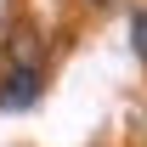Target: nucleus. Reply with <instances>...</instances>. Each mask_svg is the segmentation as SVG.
Returning <instances> with one entry per match:
<instances>
[{"instance_id":"obj_2","label":"nucleus","mask_w":147,"mask_h":147,"mask_svg":"<svg viewBox=\"0 0 147 147\" xmlns=\"http://www.w3.org/2000/svg\"><path fill=\"white\" fill-rule=\"evenodd\" d=\"M130 45H136V57L147 62V6L136 11V17H130Z\"/></svg>"},{"instance_id":"obj_1","label":"nucleus","mask_w":147,"mask_h":147,"mask_svg":"<svg viewBox=\"0 0 147 147\" xmlns=\"http://www.w3.org/2000/svg\"><path fill=\"white\" fill-rule=\"evenodd\" d=\"M40 79H45V68L40 62H6V79H0V108L6 113H23L40 102Z\"/></svg>"},{"instance_id":"obj_3","label":"nucleus","mask_w":147,"mask_h":147,"mask_svg":"<svg viewBox=\"0 0 147 147\" xmlns=\"http://www.w3.org/2000/svg\"><path fill=\"white\" fill-rule=\"evenodd\" d=\"M91 6H108V0H91Z\"/></svg>"}]
</instances>
